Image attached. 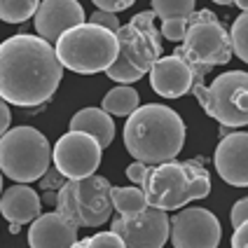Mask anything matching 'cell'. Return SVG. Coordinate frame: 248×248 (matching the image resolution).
<instances>
[{"mask_svg":"<svg viewBox=\"0 0 248 248\" xmlns=\"http://www.w3.org/2000/svg\"><path fill=\"white\" fill-rule=\"evenodd\" d=\"M63 66L40 35L19 33L0 42V98L19 108H38L54 96Z\"/></svg>","mask_w":248,"mask_h":248,"instance_id":"obj_1","label":"cell"},{"mask_svg":"<svg viewBox=\"0 0 248 248\" xmlns=\"http://www.w3.org/2000/svg\"><path fill=\"white\" fill-rule=\"evenodd\" d=\"M185 122L169 106H138L124 124V145L143 164H162L176 159L185 145Z\"/></svg>","mask_w":248,"mask_h":248,"instance_id":"obj_2","label":"cell"},{"mask_svg":"<svg viewBox=\"0 0 248 248\" xmlns=\"http://www.w3.org/2000/svg\"><path fill=\"white\" fill-rule=\"evenodd\" d=\"M204 162L206 159L194 157L187 162L169 159L152 164L140 185L148 206L176 211L194 199H204L211 192V173Z\"/></svg>","mask_w":248,"mask_h":248,"instance_id":"obj_3","label":"cell"},{"mask_svg":"<svg viewBox=\"0 0 248 248\" xmlns=\"http://www.w3.org/2000/svg\"><path fill=\"white\" fill-rule=\"evenodd\" d=\"M117 38V59L106 68V75L117 84L138 82L148 75L152 63L162 56V35L155 28L152 10L138 12L129 24L115 31Z\"/></svg>","mask_w":248,"mask_h":248,"instance_id":"obj_4","label":"cell"},{"mask_svg":"<svg viewBox=\"0 0 248 248\" xmlns=\"http://www.w3.org/2000/svg\"><path fill=\"white\" fill-rule=\"evenodd\" d=\"M183 45L176 47L173 54L180 56L194 75L192 84H204L213 66H225L232 59V47H230V35L216 12L211 10H199L192 12L187 19V28L183 35Z\"/></svg>","mask_w":248,"mask_h":248,"instance_id":"obj_5","label":"cell"},{"mask_svg":"<svg viewBox=\"0 0 248 248\" xmlns=\"http://www.w3.org/2000/svg\"><path fill=\"white\" fill-rule=\"evenodd\" d=\"M54 54L59 63L73 73H106V68H110V63L117 59V38L108 28L84 21L59 35Z\"/></svg>","mask_w":248,"mask_h":248,"instance_id":"obj_6","label":"cell"},{"mask_svg":"<svg viewBox=\"0 0 248 248\" xmlns=\"http://www.w3.org/2000/svg\"><path fill=\"white\" fill-rule=\"evenodd\" d=\"M52 148L42 131L33 126H14L0 136V173L14 183L40 180L49 169Z\"/></svg>","mask_w":248,"mask_h":248,"instance_id":"obj_7","label":"cell"},{"mask_svg":"<svg viewBox=\"0 0 248 248\" xmlns=\"http://www.w3.org/2000/svg\"><path fill=\"white\" fill-rule=\"evenodd\" d=\"M56 211L75 227H101L110 220V183L103 176L66 180L56 192Z\"/></svg>","mask_w":248,"mask_h":248,"instance_id":"obj_8","label":"cell"},{"mask_svg":"<svg viewBox=\"0 0 248 248\" xmlns=\"http://www.w3.org/2000/svg\"><path fill=\"white\" fill-rule=\"evenodd\" d=\"M190 92L220 126L244 129L248 124V75L244 70H227L211 84H192Z\"/></svg>","mask_w":248,"mask_h":248,"instance_id":"obj_9","label":"cell"},{"mask_svg":"<svg viewBox=\"0 0 248 248\" xmlns=\"http://www.w3.org/2000/svg\"><path fill=\"white\" fill-rule=\"evenodd\" d=\"M101 166V145L82 131H68L54 143V169L68 180L94 176Z\"/></svg>","mask_w":248,"mask_h":248,"instance_id":"obj_10","label":"cell"},{"mask_svg":"<svg viewBox=\"0 0 248 248\" xmlns=\"http://www.w3.org/2000/svg\"><path fill=\"white\" fill-rule=\"evenodd\" d=\"M169 216L162 208L148 206L136 216H120L110 222V232L122 239L124 248H164L169 239Z\"/></svg>","mask_w":248,"mask_h":248,"instance_id":"obj_11","label":"cell"},{"mask_svg":"<svg viewBox=\"0 0 248 248\" xmlns=\"http://www.w3.org/2000/svg\"><path fill=\"white\" fill-rule=\"evenodd\" d=\"M220 236V220L208 208H185L169 220L173 248H218Z\"/></svg>","mask_w":248,"mask_h":248,"instance_id":"obj_12","label":"cell"},{"mask_svg":"<svg viewBox=\"0 0 248 248\" xmlns=\"http://www.w3.org/2000/svg\"><path fill=\"white\" fill-rule=\"evenodd\" d=\"M35 31L42 40L54 42L63 31L84 24L87 14L78 0H42L35 10Z\"/></svg>","mask_w":248,"mask_h":248,"instance_id":"obj_13","label":"cell"},{"mask_svg":"<svg viewBox=\"0 0 248 248\" xmlns=\"http://www.w3.org/2000/svg\"><path fill=\"white\" fill-rule=\"evenodd\" d=\"M216 171L227 185L246 187L248 185V134L234 131L220 138L216 155H213Z\"/></svg>","mask_w":248,"mask_h":248,"instance_id":"obj_14","label":"cell"},{"mask_svg":"<svg viewBox=\"0 0 248 248\" xmlns=\"http://www.w3.org/2000/svg\"><path fill=\"white\" fill-rule=\"evenodd\" d=\"M194 75L180 56H159L150 68L152 89L164 98H180L192 89Z\"/></svg>","mask_w":248,"mask_h":248,"instance_id":"obj_15","label":"cell"},{"mask_svg":"<svg viewBox=\"0 0 248 248\" xmlns=\"http://www.w3.org/2000/svg\"><path fill=\"white\" fill-rule=\"evenodd\" d=\"M78 241V227L66 220L59 211L40 213L28 227L31 248H70Z\"/></svg>","mask_w":248,"mask_h":248,"instance_id":"obj_16","label":"cell"},{"mask_svg":"<svg viewBox=\"0 0 248 248\" xmlns=\"http://www.w3.org/2000/svg\"><path fill=\"white\" fill-rule=\"evenodd\" d=\"M42 211V202L33 187L26 183H14L10 190H5L0 197V213L7 218L10 225H26L33 222Z\"/></svg>","mask_w":248,"mask_h":248,"instance_id":"obj_17","label":"cell"},{"mask_svg":"<svg viewBox=\"0 0 248 248\" xmlns=\"http://www.w3.org/2000/svg\"><path fill=\"white\" fill-rule=\"evenodd\" d=\"M194 2L197 0H150V10L155 14V19H162L159 35H164L171 42L183 40L187 19L194 12Z\"/></svg>","mask_w":248,"mask_h":248,"instance_id":"obj_18","label":"cell"},{"mask_svg":"<svg viewBox=\"0 0 248 248\" xmlns=\"http://www.w3.org/2000/svg\"><path fill=\"white\" fill-rule=\"evenodd\" d=\"M70 131H82L96 138V143L103 148H110L112 138H115V122L112 115H108L101 108H82L80 112L73 115L70 120Z\"/></svg>","mask_w":248,"mask_h":248,"instance_id":"obj_19","label":"cell"},{"mask_svg":"<svg viewBox=\"0 0 248 248\" xmlns=\"http://www.w3.org/2000/svg\"><path fill=\"white\" fill-rule=\"evenodd\" d=\"M138 106H140L138 92L129 84H120L110 89L101 101V110H106L108 115H117V117H129Z\"/></svg>","mask_w":248,"mask_h":248,"instance_id":"obj_20","label":"cell"},{"mask_svg":"<svg viewBox=\"0 0 248 248\" xmlns=\"http://www.w3.org/2000/svg\"><path fill=\"white\" fill-rule=\"evenodd\" d=\"M110 204L120 216H136L148 208L145 194L140 187H112L110 185Z\"/></svg>","mask_w":248,"mask_h":248,"instance_id":"obj_21","label":"cell"},{"mask_svg":"<svg viewBox=\"0 0 248 248\" xmlns=\"http://www.w3.org/2000/svg\"><path fill=\"white\" fill-rule=\"evenodd\" d=\"M40 0H0V21L5 24H24L28 21Z\"/></svg>","mask_w":248,"mask_h":248,"instance_id":"obj_22","label":"cell"},{"mask_svg":"<svg viewBox=\"0 0 248 248\" xmlns=\"http://www.w3.org/2000/svg\"><path fill=\"white\" fill-rule=\"evenodd\" d=\"M230 35V47L232 54H236L241 61H248V14L241 12L232 24V31H227Z\"/></svg>","mask_w":248,"mask_h":248,"instance_id":"obj_23","label":"cell"},{"mask_svg":"<svg viewBox=\"0 0 248 248\" xmlns=\"http://www.w3.org/2000/svg\"><path fill=\"white\" fill-rule=\"evenodd\" d=\"M70 248H124V244L115 232H98L87 239H78Z\"/></svg>","mask_w":248,"mask_h":248,"instance_id":"obj_24","label":"cell"},{"mask_svg":"<svg viewBox=\"0 0 248 248\" xmlns=\"http://www.w3.org/2000/svg\"><path fill=\"white\" fill-rule=\"evenodd\" d=\"M89 24H96V26H101V28H108V31H112V33L122 26V24H120V19H117L115 14H112V12H103V10L92 12V16H89Z\"/></svg>","mask_w":248,"mask_h":248,"instance_id":"obj_25","label":"cell"},{"mask_svg":"<svg viewBox=\"0 0 248 248\" xmlns=\"http://www.w3.org/2000/svg\"><path fill=\"white\" fill-rule=\"evenodd\" d=\"M63 183H66V178H63L56 169H47V171L42 173V178H40V187L47 192V190H59Z\"/></svg>","mask_w":248,"mask_h":248,"instance_id":"obj_26","label":"cell"},{"mask_svg":"<svg viewBox=\"0 0 248 248\" xmlns=\"http://www.w3.org/2000/svg\"><path fill=\"white\" fill-rule=\"evenodd\" d=\"M148 169H150V164L134 162V164L126 166V178L131 180L136 187H140V185H143V180H145V176H148Z\"/></svg>","mask_w":248,"mask_h":248,"instance_id":"obj_27","label":"cell"},{"mask_svg":"<svg viewBox=\"0 0 248 248\" xmlns=\"http://www.w3.org/2000/svg\"><path fill=\"white\" fill-rule=\"evenodd\" d=\"M94 5H96L98 10H103V12H122V10H129L136 0H92Z\"/></svg>","mask_w":248,"mask_h":248,"instance_id":"obj_28","label":"cell"},{"mask_svg":"<svg viewBox=\"0 0 248 248\" xmlns=\"http://www.w3.org/2000/svg\"><path fill=\"white\" fill-rule=\"evenodd\" d=\"M248 218V199H239L234 206H232V227H239V225H244Z\"/></svg>","mask_w":248,"mask_h":248,"instance_id":"obj_29","label":"cell"},{"mask_svg":"<svg viewBox=\"0 0 248 248\" xmlns=\"http://www.w3.org/2000/svg\"><path fill=\"white\" fill-rule=\"evenodd\" d=\"M246 236H248V225H239L234 227V236H232V248H248L246 246Z\"/></svg>","mask_w":248,"mask_h":248,"instance_id":"obj_30","label":"cell"},{"mask_svg":"<svg viewBox=\"0 0 248 248\" xmlns=\"http://www.w3.org/2000/svg\"><path fill=\"white\" fill-rule=\"evenodd\" d=\"M10 122H12V112H10V106L0 98V136L10 129Z\"/></svg>","mask_w":248,"mask_h":248,"instance_id":"obj_31","label":"cell"},{"mask_svg":"<svg viewBox=\"0 0 248 248\" xmlns=\"http://www.w3.org/2000/svg\"><path fill=\"white\" fill-rule=\"evenodd\" d=\"M213 2H218V5H234V7L241 10V12L248 10V0H213Z\"/></svg>","mask_w":248,"mask_h":248,"instance_id":"obj_32","label":"cell"},{"mask_svg":"<svg viewBox=\"0 0 248 248\" xmlns=\"http://www.w3.org/2000/svg\"><path fill=\"white\" fill-rule=\"evenodd\" d=\"M0 194H2V173H0Z\"/></svg>","mask_w":248,"mask_h":248,"instance_id":"obj_33","label":"cell"}]
</instances>
